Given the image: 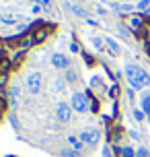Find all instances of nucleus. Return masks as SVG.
<instances>
[{"instance_id": "obj_1", "label": "nucleus", "mask_w": 150, "mask_h": 157, "mask_svg": "<svg viewBox=\"0 0 150 157\" xmlns=\"http://www.w3.org/2000/svg\"><path fill=\"white\" fill-rule=\"evenodd\" d=\"M126 77H127V83L134 87V89H142L150 83V77L148 72L140 68V66H136V64H127L126 66Z\"/></svg>"}, {"instance_id": "obj_2", "label": "nucleus", "mask_w": 150, "mask_h": 157, "mask_svg": "<svg viewBox=\"0 0 150 157\" xmlns=\"http://www.w3.org/2000/svg\"><path fill=\"white\" fill-rule=\"evenodd\" d=\"M72 108L76 112H84L88 110V97L82 91H78V93H74L72 95Z\"/></svg>"}, {"instance_id": "obj_3", "label": "nucleus", "mask_w": 150, "mask_h": 157, "mask_svg": "<svg viewBox=\"0 0 150 157\" xmlns=\"http://www.w3.org/2000/svg\"><path fill=\"white\" fill-rule=\"evenodd\" d=\"M27 89L29 93H39L41 89V72H31L27 78Z\"/></svg>"}, {"instance_id": "obj_4", "label": "nucleus", "mask_w": 150, "mask_h": 157, "mask_svg": "<svg viewBox=\"0 0 150 157\" xmlns=\"http://www.w3.org/2000/svg\"><path fill=\"white\" fill-rule=\"evenodd\" d=\"M49 29H52V27H41V25H39V27H37V29L31 33L33 41H35V44H41V41H45V37L49 35Z\"/></svg>"}, {"instance_id": "obj_5", "label": "nucleus", "mask_w": 150, "mask_h": 157, "mask_svg": "<svg viewBox=\"0 0 150 157\" xmlns=\"http://www.w3.org/2000/svg\"><path fill=\"white\" fill-rule=\"evenodd\" d=\"M80 141L88 143V145H97L99 143V130H84L80 134Z\"/></svg>"}, {"instance_id": "obj_6", "label": "nucleus", "mask_w": 150, "mask_h": 157, "mask_svg": "<svg viewBox=\"0 0 150 157\" xmlns=\"http://www.w3.org/2000/svg\"><path fill=\"white\" fill-rule=\"evenodd\" d=\"M19 95H21L19 85H12L10 89H8V103H10L12 108H16V105H19Z\"/></svg>"}, {"instance_id": "obj_7", "label": "nucleus", "mask_w": 150, "mask_h": 157, "mask_svg": "<svg viewBox=\"0 0 150 157\" xmlns=\"http://www.w3.org/2000/svg\"><path fill=\"white\" fill-rule=\"evenodd\" d=\"M52 64H54L55 68H68V58L66 56H62V54H54L52 56Z\"/></svg>"}, {"instance_id": "obj_8", "label": "nucleus", "mask_w": 150, "mask_h": 157, "mask_svg": "<svg viewBox=\"0 0 150 157\" xmlns=\"http://www.w3.org/2000/svg\"><path fill=\"white\" fill-rule=\"evenodd\" d=\"M58 118H60L62 122H68V120H70V108H68L66 103H60V105H58Z\"/></svg>"}, {"instance_id": "obj_9", "label": "nucleus", "mask_w": 150, "mask_h": 157, "mask_svg": "<svg viewBox=\"0 0 150 157\" xmlns=\"http://www.w3.org/2000/svg\"><path fill=\"white\" fill-rule=\"evenodd\" d=\"M25 58H27V52H25V50H19V52L12 56V71H16V68H19L21 64H23Z\"/></svg>"}, {"instance_id": "obj_10", "label": "nucleus", "mask_w": 150, "mask_h": 157, "mask_svg": "<svg viewBox=\"0 0 150 157\" xmlns=\"http://www.w3.org/2000/svg\"><path fill=\"white\" fill-rule=\"evenodd\" d=\"M130 27H132V29H136V31H142V29H144V21H142V17H138V15L130 17Z\"/></svg>"}, {"instance_id": "obj_11", "label": "nucleus", "mask_w": 150, "mask_h": 157, "mask_svg": "<svg viewBox=\"0 0 150 157\" xmlns=\"http://www.w3.org/2000/svg\"><path fill=\"white\" fill-rule=\"evenodd\" d=\"M10 68H12V60H10V58H0V72L8 75Z\"/></svg>"}, {"instance_id": "obj_12", "label": "nucleus", "mask_w": 150, "mask_h": 157, "mask_svg": "<svg viewBox=\"0 0 150 157\" xmlns=\"http://www.w3.org/2000/svg\"><path fill=\"white\" fill-rule=\"evenodd\" d=\"M35 41H33V37H31V33L27 35V33H23V39H21V50H27V48H31Z\"/></svg>"}, {"instance_id": "obj_13", "label": "nucleus", "mask_w": 150, "mask_h": 157, "mask_svg": "<svg viewBox=\"0 0 150 157\" xmlns=\"http://www.w3.org/2000/svg\"><path fill=\"white\" fill-rule=\"evenodd\" d=\"M142 110H144V114L150 118V93L142 95Z\"/></svg>"}, {"instance_id": "obj_14", "label": "nucleus", "mask_w": 150, "mask_h": 157, "mask_svg": "<svg viewBox=\"0 0 150 157\" xmlns=\"http://www.w3.org/2000/svg\"><path fill=\"white\" fill-rule=\"evenodd\" d=\"M117 151H119L121 157H136V151L132 149V147H121V149H117Z\"/></svg>"}, {"instance_id": "obj_15", "label": "nucleus", "mask_w": 150, "mask_h": 157, "mask_svg": "<svg viewBox=\"0 0 150 157\" xmlns=\"http://www.w3.org/2000/svg\"><path fill=\"white\" fill-rule=\"evenodd\" d=\"M105 44L109 46L111 54H119V46H117V44H115V41H113V39H111V37H107V39H105Z\"/></svg>"}, {"instance_id": "obj_16", "label": "nucleus", "mask_w": 150, "mask_h": 157, "mask_svg": "<svg viewBox=\"0 0 150 157\" xmlns=\"http://www.w3.org/2000/svg\"><path fill=\"white\" fill-rule=\"evenodd\" d=\"M68 141H70V145H72L76 151H80V147H82V141H80V139H76L74 134H70V136H68Z\"/></svg>"}, {"instance_id": "obj_17", "label": "nucleus", "mask_w": 150, "mask_h": 157, "mask_svg": "<svg viewBox=\"0 0 150 157\" xmlns=\"http://www.w3.org/2000/svg\"><path fill=\"white\" fill-rule=\"evenodd\" d=\"M88 110H91V112H99V99L88 97Z\"/></svg>"}, {"instance_id": "obj_18", "label": "nucleus", "mask_w": 150, "mask_h": 157, "mask_svg": "<svg viewBox=\"0 0 150 157\" xmlns=\"http://www.w3.org/2000/svg\"><path fill=\"white\" fill-rule=\"evenodd\" d=\"M136 157H148V149H144V147H140V149L136 151Z\"/></svg>"}, {"instance_id": "obj_19", "label": "nucleus", "mask_w": 150, "mask_h": 157, "mask_svg": "<svg viewBox=\"0 0 150 157\" xmlns=\"http://www.w3.org/2000/svg\"><path fill=\"white\" fill-rule=\"evenodd\" d=\"M8 83V75H4V72H0V87H4Z\"/></svg>"}, {"instance_id": "obj_20", "label": "nucleus", "mask_w": 150, "mask_h": 157, "mask_svg": "<svg viewBox=\"0 0 150 157\" xmlns=\"http://www.w3.org/2000/svg\"><path fill=\"white\" fill-rule=\"evenodd\" d=\"M74 13H76V15H78V17H82V19H87V13H84V10H82V8L74 6Z\"/></svg>"}, {"instance_id": "obj_21", "label": "nucleus", "mask_w": 150, "mask_h": 157, "mask_svg": "<svg viewBox=\"0 0 150 157\" xmlns=\"http://www.w3.org/2000/svg\"><path fill=\"white\" fill-rule=\"evenodd\" d=\"M109 93H111V97H117V95H119V87H117V85H113Z\"/></svg>"}, {"instance_id": "obj_22", "label": "nucleus", "mask_w": 150, "mask_h": 157, "mask_svg": "<svg viewBox=\"0 0 150 157\" xmlns=\"http://www.w3.org/2000/svg\"><path fill=\"white\" fill-rule=\"evenodd\" d=\"M119 33H121L123 37H130V31H127V29L123 27V25H119Z\"/></svg>"}, {"instance_id": "obj_23", "label": "nucleus", "mask_w": 150, "mask_h": 157, "mask_svg": "<svg viewBox=\"0 0 150 157\" xmlns=\"http://www.w3.org/2000/svg\"><path fill=\"white\" fill-rule=\"evenodd\" d=\"M148 4H150V0H140L138 2V8H148Z\"/></svg>"}, {"instance_id": "obj_24", "label": "nucleus", "mask_w": 150, "mask_h": 157, "mask_svg": "<svg viewBox=\"0 0 150 157\" xmlns=\"http://www.w3.org/2000/svg\"><path fill=\"white\" fill-rule=\"evenodd\" d=\"M134 118H136V120H144V112L136 110V112H134Z\"/></svg>"}, {"instance_id": "obj_25", "label": "nucleus", "mask_w": 150, "mask_h": 157, "mask_svg": "<svg viewBox=\"0 0 150 157\" xmlns=\"http://www.w3.org/2000/svg\"><path fill=\"white\" fill-rule=\"evenodd\" d=\"M62 153L66 157H78V153H74V151H70V149H68V151H62Z\"/></svg>"}, {"instance_id": "obj_26", "label": "nucleus", "mask_w": 150, "mask_h": 157, "mask_svg": "<svg viewBox=\"0 0 150 157\" xmlns=\"http://www.w3.org/2000/svg\"><path fill=\"white\" fill-rule=\"evenodd\" d=\"M68 81H76V72L74 71H68Z\"/></svg>"}, {"instance_id": "obj_27", "label": "nucleus", "mask_w": 150, "mask_h": 157, "mask_svg": "<svg viewBox=\"0 0 150 157\" xmlns=\"http://www.w3.org/2000/svg\"><path fill=\"white\" fill-rule=\"evenodd\" d=\"M99 85H101V81H99V78H93V81H91V87H99Z\"/></svg>"}, {"instance_id": "obj_28", "label": "nucleus", "mask_w": 150, "mask_h": 157, "mask_svg": "<svg viewBox=\"0 0 150 157\" xmlns=\"http://www.w3.org/2000/svg\"><path fill=\"white\" fill-rule=\"evenodd\" d=\"M144 50H146V54L150 56V41H148V39H146V41H144Z\"/></svg>"}, {"instance_id": "obj_29", "label": "nucleus", "mask_w": 150, "mask_h": 157, "mask_svg": "<svg viewBox=\"0 0 150 157\" xmlns=\"http://www.w3.org/2000/svg\"><path fill=\"white\" fill-rule=\"evenodd\" d=\"M4 105H6V101H4V97H2V95H0V112L4 110Z\"/></svg>"}, {"instance_id": "obj_30", "label": "nucleus", "mask_w": 150, "mask_h": 157, "mask_svg": "<svg viewBox=\"0 0 150 157\" xmlns=\"http://www.w3.org/2000/svg\"><path fill=\"white\" fill-rule=\"evenodd\" d=\"M41 4H49V0H39Z\"/></svg>"}, {"instance_id": "obj_31", "label": "nucleus", "mask_w": 150, "mask_h": 157, "mask_svg": "<svg viewBox=\"0 0 150 157\" xmlns=\"http://www.w3.org/2000/svg\"><path fill=\"white\" fill-rule=\"evenodd\" d=\"M31 2H35V0H31Z\"/></svg>"}, {"instance_id": "obj_32", "label": "nucleus", "mask_w": 150, "mask_h": 157, "mask_svg": "<svg viewBox=\"0 0 150 157\" xmlns=\"http://www.w3.org/2000/svg\"><path fill=\"white\" fill-rule=\"evenodd\" d=\"M148 23H150V19H148Z\"/></svg>"}, {"instance_id": "obj_33", "label": "nucleus", "mask_w": 150, "mask_h": 157, "mask_svg": "<svg viewBox=\"0 0 150 157\" xmlns=\"http://www.w3.org/2000/svg\"><path fill=\"white\" fill-rule=\"evenodd\" d=\"M148 120H150V118H148Z\"/></svg>"}]
</instances>
